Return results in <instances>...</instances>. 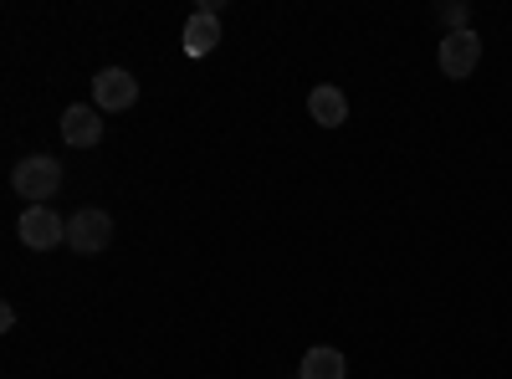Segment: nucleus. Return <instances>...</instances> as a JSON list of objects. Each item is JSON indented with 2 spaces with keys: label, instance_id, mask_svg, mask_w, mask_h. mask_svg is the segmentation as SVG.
Here are the masks:
<instances>
[{
  "label": "nucleus",
  "instance_id": "obj_1",
  "mask_svg": "<svg viewBox=\"0 0 512 379\" xmlns=\"http://www.w3.org/2000/svg\"><path fill=\"white\" fill-rule=\"evenodd\" d=\"M11 185H16L21 200L41 205V200H52L62 190V164L52 154H31V159H21L16 170H11Z\"/></svg>",
  "mask_w": 512,
  "mask_h": 379
},
{
  "label": "nucleus",
  "instance_id": "obj_2",
  "mask_svg": "<svg viewBox=\"0 0 512 379\" xmlns=\"http://www.w3.org/2000/svg\"><path fill=\"white\" fill-rule=\"evenodd\" d=\"M108 241H113V216H108V210H98V205L77 210V216L67 221V246H72V251H82V257L103 251Z\"/></svg>",
  "mask_w": 512,
  "mask_h": 379
},
{
  "label": "nucleus",
  "instance_id": "obj_3",
  "mask_svg": "<svg viewBox=\"0 0 512 379\" xmlns=\"http://www.w3.org/2000/svg\"><path fill=\"white\" fill-rule=\"evenodd\" d=\"M93 98H98L103 113H123V108L139 103V82H134V72H123V67H103L93 77Z\"/></svg>",
  "mask_w": 512,
  "mask_h": 379
},
{
  "label": "nucleus",
  "instance_id": "obj_4",
  "mask_svg": "<svg viewBox=\"0 0 512 379\" xmlns=\"http://www.w3.org/2000/svg\"><path fill=\"white\" fill-rule=\"evenodd\" d=\"M16 231H21V241H26L31 251H52V246L67 241V221L57 216V210H47V205H31Z\"/></svg>",
  "mask_w": 512,
  "mask_h": 379
},
{
  "label": "nucleus",
  "instance_id": "obj_5",
  "mask_svg": "<svg viewBox=\"0 0 512 379\" xmlns=\"http://www.w3.org/2000/svg\"><path fill=\"white\" fill-rule=\"evenodd\" d=\"M482 62V36L477 31H451L441 36V72L446 77H472Z\"/></svg>",
  "mask_w": 512,
  "mask_h": 379
},
{
  "label": "nucleus",
  "instance_id": "obj_6",
  "mask_svg": "<svg viewBox=\"0 0 512 379\" xmlns=\"http://www.w3.org/2000/svg\"><path fill=\"white\" fill-rule=\"evenodd\" d=\"M62 139L72 144V149H93V144H103V118H98V108H67L62 113Z\"/></svg>",
  "mask_w": 512,
  "mask_h": 379
},
{
  "label": "nucleus",
  "instance_id": "obj_7",
  "mask_svg": "<svg viewBox=\"0 0 512 379\" xmlns=\"http://www.w3.org/2000/svg\"><path fill=\"white\" fill-rule=\"evenodd\" d=\"M308 113H313V123L318 129H338V123L349 118V98H344V88H313V98H308Z\"/></svg>",
  "mask_w": 512,
  "mask_h": 379
},
{
  "label": "nucleus",
  "instance_id": "obj_8",
  "mask_svg": "<svg viewBox=\"0 0 512 379\" xmlns=\"http://www.w3.org/2000/svg\"><path fill=\"white\" fill-rule=\"evenodd\" d=\"M221 47V21L210 16V11H195L190 21H185V52L190 57H210Z\"/></svg>",
  "mask_w": 512,
  "mask_h": 379
},
{
  "label": "nucleus",
  "instance_id": "obj_9",
  "mask_svg": "<svg viewBox=\"0 0 512 379\" xmlns=\"http://www.w3.org/2000/svg\"><path fill=\"white\" fill-rule=\"evenodd\" d=\"M297 379H344V354L338 349H308L303 354V374Z\"/></svg>",
  "mask_w": 512,
  "mask_h": 379
},
{
  "label": "nucleus",
  "instance_id": "obj_10",
  "mask_svg": "<svg viewBox=\"0 0 512 379\" xmlns=\"http://www.w3.org/2000/svg\"><path fill=\"white\" fill-rule=\"evenodd\" d=\"M441 21H446L451 31H466V21H472V11H466V6H441Z\"/></svg>",
  "mask_w": 512,
  "mask_h": 379
}]
</instances>
